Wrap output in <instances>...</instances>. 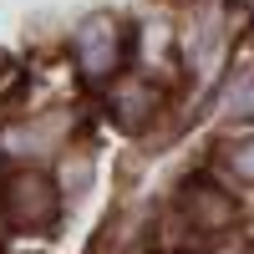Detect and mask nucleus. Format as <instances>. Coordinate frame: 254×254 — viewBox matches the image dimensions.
Returning <instances> with one entry per match:
<instances>
[{
    "mask_svg": "<svg viewBox=\"0 0 254 254\" xmlns=\"http://www.w3.org/2000/svg\"><path fill=\"white\" fill-rule=\"evenodd\" d=\"M56 188L41 178V173H15L10 183H5V214H10V224H20V229H46L51 219H56Z\"/></svg>",
    "mask_w": 254,
    "mask_h": 254,
    "instance_id": "obj_2",
    "label": "nucleus"
},
{
    "mask_svg": "<svg viewBox=\"0 0 254 254\" xmlns=\"http://www.w3.org/2000/svg\"><path fill=\"white\" fill-rule=\"evenodd\" d=\"M224 46H229V31H224V10H208L203 20L193 31H188V61H193V66L208 76L224 61Z\"/></svg>",
    "mask_w": 254,
    "mask_h": 254,
    "instance_id": "obj_4",
    "label": "nucleus"
},
{
    "mask_svg": "<svg viewBox=\"0 0 254 254\" xmlns=\"http://www.w3.org/2000/svg\"><path fill=\"white\" fill-rule=\"evenodd\" d=\"M183 208H188V219H193V229H224V224H234V198L219 193V188H208V183H193V188H183Z\"/></svg>",
    "mask_w": 254,
    "mask_h": 254,
    "instance_id": "obj_3",
    "label": "nucleus"
},
{
    "mask_svg": "<svg viewBox=\"0 0 254 254\" xmlns=\"http://www.w3.org/2000/svg\"><path fill=\"white\" fill-rule=\"evenodd\" d=\"M112 107H117V122H122V127H142L147 112L158 107V92L147 87V81H122L117 97H112Z\"/></svg>",
    "mask_w": 254,
    "mask_h": 254,
    "instance_id": "obj_5",
    "label": "nucleus"
},
{
    "mask_svg": "<svg viewBox=\"0 0 254 254\" xmlns=\"http://www.w3.org/2000/svg\"><path fill=\"white\" fill-rule=\"evenodd\" d=\"M224 168H229L239 183H254V137H244V142H234V147H224Z\"/></svg>",
    "mask_w": 254,
    "mask_h": 254,
    "instance_id": "obj_7",
    "label": "nucleus"
},
{
    "mask_svg": "<svg viewBox=\"0 0 254 254\" xmlns=\"http://www.w3.org/2000/svg\"><path fill=\"white\" fill-rule=\"evenodd\" d=\"M76 61L87 81H107L122 61V26L117 15H87L76 31Z\"/></svg>",
    "mask_w": 254,
    "mask_h": 254,
    "instance_id": "obj_1",
    "label": "nucleus"
},
{
    "mask_svg": "<svg viewBox=\"0 0 254 254\" xmlns=\"http://www.w3.org/2000/svg\"><path fill=\"white\" fill-rule=\"evenodd\" d=\"M224 112L229 117H254V66H244L234 76V87L224 92Z\"/></svg>",
    "mask_w": 254,
    "mask_h": 254,
    "instance_id": "obj_6",
    "label": "nucleus"
}]
</instances>
